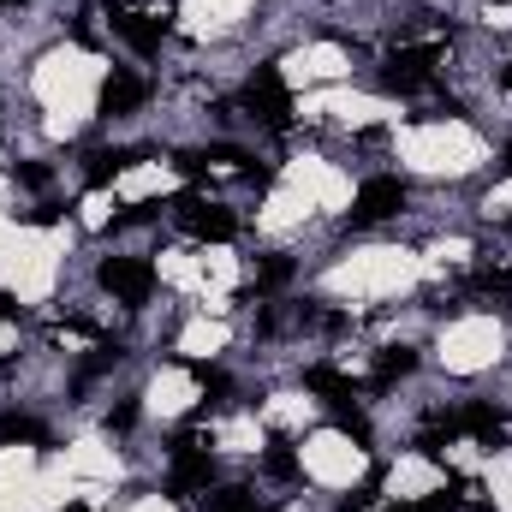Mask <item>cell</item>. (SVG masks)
<instances>
[{"label": "cell", "mask_w": 512, "mask_h": 512, "mask_svg": "<svg viewBox=\"0 0 512 512\" xmlns=\"http://www.w3.org/2000/svg\"><path fill=\"white\" fill-rule=\"evenodd\" d=\"M477 286H483V292H495V298H512V268H483V274H477Z\"/></svg>", "instance_id": "cell-19"}, {"label": "cell", "mask_w": 512, "mask_h": 512, "mask_svg": "<svg viewBox=\"0 0 512 512\" xmlns=\"http://www.w3.org/2000/svg\"><path fill=\"white\" fill-rule=\"evenodd\" d=\"M268 471H274V477H298V459H292V447H286V441H274V447H268Z\"/></svg>", "instance_id": "cell-20"}, {"label": "cell", "mask_w": 512, "mask_h": 512, "mask_svg": "<svg viewBox=\"0 0 512 512\" xmlns=\"http://www.w3.org/2000/svg\"><path fill=\"white\" fill-rule=\"evenodd\" d=\"M209 512H274V507H256L251 489H221V495L209 501Z\"/></svg>", "instance_id": "cell-15"}, {"label": "cell", "mask_w": 512, "mask_h": 512, "mask_svg": "<svg viewBox=\"0 0 512 512\" xmlns=\"http://www.w3.org/2000/svg\"><path fill=\"white\" fill-rule=\"evenodd\" d=\"M453 429H465V435H477L483 447H501V441H507V417H501L495 405H465V411L453 417Z\"/></svg>", "instance_id": "cell-9"}, {"label": "cell", "mask_w": 512, "mask_h": 512, "mask_svg": "<svg viewBox=\"0 0 512 512\" xmlns=\"http://www.w3.org/2000/svg\"><path fill=\"white\" fill-rule=\"evenodd\" d=\"M0 441H36V447H48V429H42L36 417H18V411H6V417H0Z\"/></svg>", "instance_id": "cell-13"}, {"label": "cell", "mask_w": 512, "mask_h": 512, "mask_svg": "<svg viewBox=\"0 0 512 512\" xmlns=\"http://www.w3.org/2000/svg\"><path fill=\"white\" fill-rule=\"evenodd\" d=\"M501 173H507V179H512V149H507V161H501Z\"/></svg>", "instance_id": "cell-25"}, {"label": "cell", "mask_w": 512, "mask_h": 512, "mask_svg": "<svg viewBox=\"0 0 512 512\" xmlns=\"http://www.w3.org/2000/svg\"><path fill=\"white\" fill-rule=\"evenodd\" d=\"M489 6H495V0H489Z\"/></svg>", "instance_id": "cell-30"}, {"label": "cell", "mask_w": 512, "mask_h": 512, "mask_svg": "<svg viewBox=\"0 0 512 512\" xmlns=\"http://www.w3.org/2000/svg\"><path fill=\"white\" fill-rule=\"evenodd\" d=\"M185 370L197 376V387H203V393H215V399H227V393H233V382H227L221 370H209V364H185Z\"/></svg>", "instance_id": "cell-17"}, {"label": "cell", "mask_w": 512, "mask_h": 512, "mask_svg": "<svg viewBox=\"0 0 512 512\" xmlns=\"http://www.w3.org/2000/svg\"><path fill=\"white\" fill-rule=\"evenodd\" d=\"M161 209L167 203H126V215H114V227H149V221H161Z\"/></svg>", "instance_id": "cell-16"}, {"label": "cell", "mask_w": 512, "mask_h": 512, "mask_svg": "<svg viewBox=\"0 0 512 512\" xmlns=\"http://www.w3.org/2000/svg\"><path fill=\"white\" fill-rule=\"evenodd\" d=\"M18 179H24V185H48V167H42V161H24Z\"/></svg>", "instance_id": "cell-22"}, {"label": "cell", "mask_w": 512, "mask_h": 512, "mask_svg": "<svg viewBox=\"0 0 512 512\" xmlns=\"http://www.w3.org/2000/svg\"><path fill=\"white\" fill-rule=\"evenodd\" d=\"M304 387L322 393L328 405H346V399H352V382H346L340 370H328V364H310V370H304Z\"/></svg>", "instance_id": "cell-11"}, {"label": "cell", "mask_w": 512, "mask_h": 512, "mask_svg": "<svg viewBox=\"0 0 512 512\" xmlns=\"http://www.w3.org/2000/svg\"><path fill=\"white\" fill-rule=\"evenodd\" d=\"M501 84H507V90H512V66H507V72H501Z\"/></svg>", "instance_id": "cell-26"}, {"label": "cell", "mask_w": 512, "mask_h": 512, "mask_svg": "<svg viewBox=\"0 0 512 512\" xmlns=\"http://www.w3.org/2000/svg\"><path fill=\"white\" fill-rule=\"evenodd\" d=\"M0 322H24V310H18V298H12V292H0Z\"/></svg>", "instance_id": "cell-23"}, {"label": "cell", "mask_w": 512, "mask_h": 512, "mask_svg": "<svg viewBox=\"0 0 512 512\" xmlns=\"http://www.w3.org/2000/svg\"><path fill=\"white\" fill-rule=\"evenodd\" d=\"M131 423H137V399H126L120 411H108V429H120V435H126Z\"/></svg>", "instance_id": "cell-21"}, {"label": "cell", "mask_w": 512, "mask_h": 512, "mask_svg": "<svg viewBox=\"0 0 512 512\" xmlns=\"http://www.w3.org/2000/svg\"><path fill=\"white\" fill-rule=\"evenodd\" d=\"M126 167H137V149H96L90 167H84V179H90V185H108V179H120Z\"/></svg>", "instance_id": "cell-10"}, {"label": "cell", "mask_w": 512, "mask_h": 512, "mask_svg": "<svg viewBox=\"0 0 512 512\" xmlns=\"http://www.w3.org/2000/svg\"><path fill=\"white\" fill-rule=\"evenodd\" d=\"M411 512H453V495H429V501H417Z\"/></svg>", "instance_id": "cell-24"}, {"label": "cell", "mask_w": 512, "mask_h": 512, "mask_svg": "<svg viewBox=\"0 0 512 512\" xmlns=\"http://www.w3.org/2000/svg\"><path fill=\"white\" fill-rule=\"evenodd\" d=\"M167 215L191 233V239H203V245H227V239H239V215L233 209H215V203H203V197H173L167 203Z\"/></svg>", "instance_id": "cell-1"}, {"label": "cell", "mask_w": 512, "mask_h": 512, "mask_svg": "<svg viewBox=\"0 0 512 512\" xmlns=\"http://www.w3.org/2000/svg\"><path fill=\"white\" fill-rule=\"evenodd\" d=\"M435 60H441V42H423V48H399V54H387L382 84H387V90H399V96H411V90H423V84L435 78Z\"/></svg>", "instance_id": "cell-5"}, {"label": "cell", "mask_w": 512, "mask_h": 512, "mask_svg": "<svg viewBox=\"0 0 512 512\" xmlns=\"http://www.w3.org/2000/svg\"><path fill=\"white\" fill-rule=\"evenodd\" d=\"M387 512H411V507H387Z\"/></svg>", "instance_id": "cell-28"}, {"label": "cell", "mask_w": 512, "mask_h": 512, "mask_svg": "<svg viewBox=\"0 0 512 512\" xmlns=\"http://www.w3.org/2000/svg\"><path fill=\"white\" fill-rule=\"evenodd\" d=\"M334 429H340V435H352L358 447H370V417H364L358 405H334Z\"/></svg>", "instance_id": "cell-14"}, {"label": "cell", "mask_w": 512, "mask_h": 512, "mask_svg": "<svg viewBox=\"0 0 512 512\" xmlns=\"http://www.w3.org/2000/svg\"><path fill=\"white\" fill-rule=\"evenodd\" d=\"M376 489H382V477H370L364 489H352V495L340 501V512H370V507H376Z\"/></svg>", "instance_id": "cell-18"}, {"label": "cell", "mask_w": 512, "mask_h": 512, "mask_svg": "<svg viewBox=\"0 0 512 512\" xmlns=\"http://www.w3.org/2000/svg\"><path fill=\"white\" fill-rule=\"evenodd\" d=\"M209 483H215V459H209V453L191 441V429H185V435L173 441V477H167V495H173V501H191V495L209 489Z\"/></svg>", "instance_id": "cell-4"}, {"label": "cell", "mask_w": 512, "mask_h": 512, "mask_svg": "<svg viewBox=\"0 0 512 512\" xmlns=\"http://www.w3.org/2000/svg\"><path fill=\"white\" fill-rule=\"evenodd\" d=\"M114 30L137 54H161V42H167V18H149V12H131V6H114Z\"/></svg>", "instance_id": "cell-8"}, {"label": "cell", "mask_w": 512, "mask_h": 512, "mask_svg": "<svg viewBox=\"0 0 512 512\" xmlns=\"http://www.w3.org/2000/svg\"><path fill=\"white\" fill-rule=\"evenodd\" d=\"M66 512H90V507H66Z\"/></svg>", "instance_id": "cell-27"}, {"label": "cell", "mask_w": 512, "mask_h": 512, "mask_svg": "<svg viewBox=\"0 0 512 512\" xmlns=\"http://www.w3.org/2000/svg\"><path fill=\"white\" fill-rule=\"evenodd\" d=\"M96 280H102V292H114L131 310H143L149 292H155V268H149L143 256H108V262L96 268Z\"/></svg>", "instance_id": "cell-3"}, {"label": "cell", "mask_w": 512, "mask_h": 512, "mask_svg": "<svg viewBox=\"0 0 512 512\" xmlns=\"http://www.w3.org/2000/svg\"><path fill=\"white\" fill-rule=\"evenodd\" d=\"M143 102H149V84L137 72H108L102 78V120H126Z\"/></svg>", "instance_id": "cell-7"}, {"label": "cell", "mask_w": 512, "mask_h": 512, "mask_svg": "<svg viewBox=\"0 0 512 512\" xmlns=\"http://www.w3.org/2000/svg\"><path fill=\"white\" fill-rule=\"evenodd\" d=\"M399 209H405V185H399L393 173H376V179H364V191H358V203H352V227L393 221Z\"/></svg>", "instance_id": "cell-6"}, {"label": "cell", "mask_w": 512, "mask_h": 512, "mask_svg": "<svg viewBox=\"0 0 512 512\" xmlns=\"http://www.w3.org/2000/svg\"><path fill=\"white\" fill-rule=\"evenodd\" d=\"M245 108H251V120H262L268 131H286V126H292V96H286L280 66H256L251 84H245Z\"/></svg>", "instance_id": "cell-2"}, {"label": "cell", "mask_w": 512, "mask_h": 512, "mask_svg": "<svg viewBox=\"0 0 512 512\" xmlns=\"http://www.w3.org/2000/svg\"><path fill=\"white\" fill-rule=\"evenodd\" d=\"M417 370V352L411 346H387L382 358H376V387H393L399 376H411Z\"/></svg>", "instance_id": "cell-12"}, {"label": "cell", "mask_w": 512, "mask_h": 512, "mask_svg": "<svg viewBox=\"0 0 512 512\" xmlns=\"http://www.w3.org/2000/svg\"><path fill=\"white\" fill-rule=\"evenodd\" d=\"M0 6H18V0H0Z\"/></svg>", "instance_id": "cell-29"}]
</instances>
